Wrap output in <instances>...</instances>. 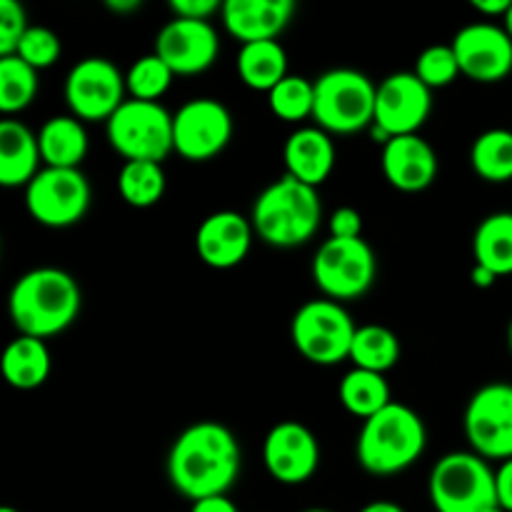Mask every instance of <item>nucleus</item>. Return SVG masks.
Wrapping results in <instances>:
<instances>
[{
    "label": "nucleus",
    "instance_id": "nucleus-25",
    "mask_svg": "<svg viewBox=\"0 0 512 512\" xmlns=\"http://www.w3.org/2000/svg\"><path fill=\"white\" fill-rule=\"evenodd\" d=\"M240 80L250 90L270 93L278 83L288 78V53L278 40H260V43L240 45L235 58Z\"/></svg>",
    "mask_w": 512,
    "mask_h": 512
},
{
    "label": "nucleus",
    "instance_id": "nucleus-7",
    "mask_svg": "<svg viewBox=\"0 0 512 512\" xmlns=\"http://www.w3.org/2000/svg\"><path fill=\"white\" fill-rule=\"evenodd\" d=\"M355 330L358 325L353 323L343 303L318 298L308 300L295 310L293 323H290V340L308 363L330 368V365L350 360Z\"/></svg>",
    "mask_w": 512,
    "mask_h": 512
},
{
    "label": "nucleus",
    "instance_id": "nucleus-6",
    "mask_svg": "<svg viewBox=\"0 0 512 512\" xmlns=\"http://www.w3.org/2000/svg\"><path fill=\"white\" fill-rule=\"evenodd\" d=\"M378 85L353 68H335L315 80L313 120L330 135L370 130L375 120Z\"/></svg>",
    "mask_w": 512,
    "mask_h": 512
},
{
    "label": "nucleus",
    "instance_id": "nucleus-10",
    "mask_svg": "<svg viewBox=\"0 0 512 512\" xmlns=\"http://www.w3.org/2000/svg\"><path fill=\"white\" fill-rule=\"evenodd\" d=\"M90 183L83 170L43 168L25 188V208L45 228H70L90 208Z\"/></svg>",
    "mask_w": 512,
    "mask_h": 512
},
{
    "label": "nucleus",
    "instance_id": "nucleus-23",
    "mask_svg": "<svg viewBox=\"0 0 512 512\" xmlns=\"http://www.w3.org/2000/svg\"><path fill=\"white\" fill-rule=\"evenodd\" d=\"M38 145L45 168L80 170V163L88 155L90 140L83 120L75 115H53L40 128Z\"/></svg>",
    "mask_w": 512,
    "mask_h": 512
},
{
    "label": "nucleus",
    "instance_id": "nucleus-1",
    "mask_svg": "<svg viewBox=\"0 0 512 512\" xmlns=\"http://www.w3.org/2000/svg\"><path fill=\"white\" fill-rule=\"evenodd\" d=\"M243 468L238 438L215 420H200L175 438L168 455L170 485L198 503L228 495Z\"/></svg>",
    "mask_w": 512,
    "mask_h": 512
},
{
    "label": "nucleus",
    "instance_id": "nucleus-33",
    "mask_svg": "<svg viewBox=\"0 0 512 512\" xmlns=\"http://www.w3.org/2000/svg\"><path fill=\"white\" fill-rule=\"evenodd\" d=\"M270 113L285 123H300L313 118L315 110V83L303 75H288L283 83L275 85L268 93Z\"/></svg>",
    "mask_w": 512,
    "mask_h": 512
},
{
    "label": "nucleus",
    "instance_id": "nucleus-31",
    "mask_svg": "<svg viewBox=\"0 0 512 512\" xmlns=\"http://www.w3.org/2000/svg\"><path fill=\"white\" fill-rule=\"evenodd\" d=\"M38 95V70L18 55L0 58V113L5 118L23 113Z\"/></svg>",
    "mask_w": 512,
    "mask_h": 512
},
{
    "label": "nucleus",
    "instance_id": "nucleus-35",
    "mask_svg": "<svg viewBox=\"0 0 512 512\" xmlns=\"http://www.w3.org/2000/svg\"><path fill=\"white\" fill-rule=\"evenodd\" d=\"M60 53H63V45H60V38L50 28H43V25H30L28 33L23 35L18 45V58L25 60L30 68L45 70L53 68L60 60Z\"/></svg>",
    "mask_w": 512,
    "mask_h": 512
},
{
    "label": "nucleus",
    "instance_id": "nucleus-9",
    "mask_svg": "<svg viewBox=\"0 0 512 512\" xmlns=\"http://www.w3.org/2000/svg\"><path fill=\"white\" fill-rule=\"evenodd\" d=\"M320 293L335 303L363 298L378 275V258L363 238H328L310 265Z\"/></svg>",
    "mask_w": 512,
    "mask_h": 512
},
{
    "label": "nucleus",
    "instance_id": "nucleus-44",
    "mask_svg": "<svg viewBox=\"0 0 512 512\" xmlns=\"http://www.w3.org/2000/svg\"><path fill=\"white\" fill-rule=\"evenodd\" d=\"M358 512H405L398 503H390V500H375V503H368L365 508Z\"/></svg>",
    "mask_w": 512,
    "mask_h": 512
},
{
    "label": "nucleus",
    "instance_id": "nucleus-41",
    "mask_svg": "<svg viewBox=\"0 0 512 512\" xmlns=\"http://www.w3.org/2000/svg\"><path fill=\"white\" fill-rule=\"evenodd\" d=\"M512 0H473V8L485 18H505Z\"/></svg>",
    "mask_w": 512,
    "mask_h": 512
},
{
    "label": "nucleus",
    "instance_id": "nucleus-13",
    "mask_svg": "<svg viewBox=\"0 0 512 512\" xmlns=\"http://www.w3.org/2000/svg\"><path fill=\"white\" fill-rule=\"evenodd\" d=\"M233 140V115L220 100L193 98L173 113L175 153L188 163H205Z\"/></svg>",
    "mask_w": 512,
    "mask_h": 512
},
{
    "label": "nucleus",
    "instance_id": "nucleus-24",
    "mask_svg": "<svg viewBox=\"0 0 512 512\" xmlns=\"http://www.w3.org/2000/svg\"><path fill=\"white\" fill-rule=\"evenodd\" d=\"M0 370L10 388L35 390L48 380L50 375V350L45 340L18 335L10 340L0 358Z\"/></svg>",
    "mask_w": 512,
    "mask_h": 512
},
{
    "label": "nucleus",
    "instance_id": "nucleus-14",
    "mask_svg": "<svg viewBox=\"0 0 512 512\" xmlns=\"http://www.w3.org/2000/svg\"><path fill=\"white\" fill-rule=\"evenodd\" d=\"M433 113V90L415 73H393L380 80L375 95V128L390 138L418 135Z\"/></svg>",
    "mask_w": 512,
    "mask_h": 512
},
{
    "label": "nucleus",
    "instance_id": "nucleus-27",
    "mask_svg": "<svg viewBox=\"0 0 512 512\" xmlns=\"http://www.w3.org/2000/svg\"><path fill=\"white\" fill-rule=\"evenodd\" d=\"M338 398L340 405H343L350 415L363 420V423L393 403V398H390V385L388 380H385V375L370 373V370L360 368L348 370V373L343 375V380H340L338 385Z\"/></svg>",
    "mask_w": 512,
    "mask_h": 512
},
{
    "label": "nucleus",
    "instance_id": "nucleus-16",
    "mask_svg": "<svg viewBox=\"0 0 512 512\" xmlns=\"http://www.w3.org/2000/svg\"><path fill=\"white\" fill-rule=\"evenodd\" d=\"M263 463L275 483L303 485L318 473L320 445L303 423L283 420L265 435Z\"/></svg>",
    "mask_w": 512,
    "mask_h": 512
},
{
    "label": "nucleus",
    "instance_id": "nucleus-11",
    "mask_svg": "<svg viewBox=\"0 0 512 512\" xmlns=\"http://www.w3.org/2000/svg\"><path fill=\"white\" fill-rule=\"evenodd\" d=\"M63 90L70 115L83 123H108L128 100L125 73L108 58H85L75 63Z\"/></svg>",
    "mask_w": 512,
    "mask_h": 512
},
{
    "label": "nucleus",
    "instance_id": "nucleus-46",
    "mask_svg": "<svg viewBox=\"0 0 512 512\" xmlns=\"http://www.w3.org/2000/svg\"><path fill=\"white\" fill-rule=\"evenodd\" d=\"M508 348H510V353H512V320H510V325H508Z\"/></svg>",
    "mask_w": 512,
    "mask_h": 512
},
{
    "label": "nucleus",
    "instance_id": "nucleus-15",
    "mask_svg": "<svg viewBox=\"0 0 512 512\" xmlns=\"http://www.w3.org/2000/svg\"><path fill=\"white\" fill-rule=\"evenodd\" d=\"M460 73L475 83H503L512 73V38L503 25L490 20L470 23L453 38Z\"/></svg>",
    "mask_w": 512,
    "mask_h": 512
},
{
    "label": "nucleus",
    "instance_id": "nucleus-20",
    "mask_svg": "<svg viewBox=\"0 0 512 512\" xmlns=\"http://www.w3.org/2000/svg\"><path fill=\"white\" fill-rule=\"evenodd\" d=\"M223 25L240 45L278 40L295 15L293 0H225Z\"/></svg>",
    "mask_w": 512,
    "mask_h": 512
},
{
    "label": "nucleus",
    "instance_id": "nucleus-22",
    "mask_svg": "<svg viewBox=\"0 0 512 512\" xmlns=\"http://www.w3.org/2000/svg\"><path fill=\"white\" fill-rule=\"evenodd\" d=\"M38 135L20 120H0V185L3 188H28L40 173Z\"/></svg>",
    "mask_w": 512,
    "mask_h": 512
},
{
    "label": "nucleus",
    "instance_id": "nucleus-17",
    "mask_svg": "<svg viewBox=\"0 0 512 512\" xmlns=\"http://www.w3.org/2000/svg\"><path fill=\"white\" fill-rule=\"evenodd\" d=\"M153 53L160 55L175 75L205 73L218 60V30L210 25V20L173 18L155 35Z\"/></svg>",
    "mask_w": 512,
    "mask_h": 512
},
{
    "label": "nucleus",
    "instance_id": "nucleus-28",
    "mask_svg": "<svg viewBox=\"0 0 512 512\" xmlns=\"http://www.w3.org/2000/svg\"><path fill=\"white\" fill-rule=\"evenodd\" d=\"M470 168L485 183L512 180V130L493 128L480 133L470 145Z\"/></svg>",
    "mask_w": 512,
    "mask_h": 512
},
{
    "label": "nucleus",
    "instance_id": "nucleus-39",
    "mask_svg": "<svg viewBox=\"0 0 512 512\" xmlns=\"http://www.w3.org/2000/svg\"><path fill=\"white\" fill-rule=\"evenodd\" d=\"M495 490H498V505L505 512H512V458L500 463L495 470Z\"/></svg>",
    "mask_w": 512,
    "mask_h": 512
},
{
    "label": "nucleus",
    "instance_id": "nucleus-30",
    "mask_svg": "<svg viewBox=\"0 0 512 512\" xmlns=\"http://www.w3.org/2000/svg\"><path fill=\"white\" fill-rule=\"evenodd\" d=\"M165 178L163 163H150V160H130L118 173V193L133 208H153L163 200Z\"/></svg>",
    "mask_w": 512,
    "mask_h": 512
},
{
    "label": "nucleus",
    "instance_id": "nucleus-29",
    "mask_svg": "<svg viewBox=\"0 0 512 512\" xmlns=\"http://www.w3.org/2000/svg\"><path fill=\"white\" fill-rule=\"evenodd\" d=\"M400 340L385 325H360L355 330L353 348H350V360L355 368L370 370V373L385 375L393 370L400 360Z\"/></svg>",
    "mask_w": 512,
    "mask_h": 512
},
{
    "label": "nucleus",
    "instance_id": "nucleus-21",
    "mask_svg": "<svg viewBox=\"0 0 512 512\" xmlns=\"http://www.w3.org/2000/svg\"><path fill=\"white\" fill-rule=\"evenodd\" d=\"M285 175L320 188L335 168V143L330 133L315 128H298L288 135L283 145Z\"/></svg>",
    "mask_w": 512,
    "mask_h": 512
},
{
    "label": "nucleus",
    "instance_id": "nucleus-19",
    "mask_svg": "<svg viewBox=\"0 0 512 512\" xmlns=\"http://www.w3.org/2000/svg\"><path fill=\"white\" fill-rule=\"evenodd\" d=\"M383 175L400 193H420L438 178V153L423 135H400L383 145Z\"/></svg>",
    "mask_w": 512,
    "mask_h": 512
},
{
    "label": "nucleus",
    "instance_id": "nucleus-18",
    "mask_svg": "<svg viewBox=\"0 0 512 512\" xmlns=\"http://www.w3.org/2000/svg\"><path fill=\"white\" fill-rule=\"evenodd\" d=\"M255 228L250 218L235 213V210H218V213L208 215L203 223L198 225L195 233V250L198 258L203 260L208 268L215 270H230L238 268L250 253L253 245Z\"/></svg>",
    "mask_w": 512,
    "mask_h": 512
},
{
    "label": "nucleus",
    "instance_id": "nucleus-40",
    "mask_svg": "<svg viewBox=\"0 0 512 512\" xmlns=\"http://www.w3.org/2000/svg\"><path fill=\"white\" fill-rule=\"evenodd\" d=\"M190 512H240V510L228 495H218V498H205V500H198V503H193Z\"/></svg>",
    "mask_w": 512,
    "mask_h": 512
},
{
    "label": "nucleus",
    "instance_id": "nucleus-49",
    "mask_svg": "<svg viewBox=\"0 0 512 512\" xmlns=\"http://www.w3.org/2000/svg\"><path fill=\"white\" fill-rule=\"evenodd\" d=\"M0 512H20V510H15V508H3Z\"/></svg>",
    "mask_w": 512,
    "mask_h": 512
},
{
    "label": "nucleus",
    "instance_id": "nucleus-5",
    "mask_svg": "<svg viewBox=\"0 0 512 512\" xmlns=\"http://www.w3.org/2000/svg\"><path fill=\"white\" fill-rule=\"evenodd\" d=\"M428 495L435 512H488L498 505L495 470L473 450H455L433 465Z\"/></svg>",
    "mask_w": 512,
    "mask_h": 512
},
{
    "label": "nucleus",
    "instance_id": "nucleus-43",
    "mask_svg": "<svg viewBox=\"0 0 512 512\" xmlns=\"http://www.w3.org/2000/svg\"><path fill=\"white\" fill-rule=\"evenodd\" d=\"M105 8H110L113 13H133L140 8V0H105Z\"/></svg>",
    "mask_w": 512,
    "mask_h": 512
},
{
    "label": "nucleus",
    "instance_id": "nucleus-37",
    "mask_svg": "<svg viewBox=\"0 0 512 512\" xmlns=\"http://www.w3.org/2000/svg\"><path fill=\"white\" fill-rule=\"evenodd\" d=\"M330 238H363V215L355 208L345 205V208H338L333 215H330Z\"/></svg>",
    "mask_w": 512,
    "mask_h": 512
},
{
    "label": "nucleus",
    "instance_id": "nucleus-26",
    "mask_svg": "<svg viewBox=\"0 0 512 512\" xmlns=\"http://www.w3.org/2000/svg\"><path fill=\"white\" fill-rule=\"evenodd\" d=\"M475 265L493 270L498 278L512 275V213H493L480 220L473 235Z\"/></svg>",
    "mask_w": 512,
    "mask_h": 512
},
{
    "label": "nucleus",
    "instance_id": "nucleus-3",
    "mask_svg": "<svg viewBox=\"0 0 512 512\" xmlns=\"http://www.w3.org/2000/svg\"><path fill=\"white\" fill-rule=\"evenodd\" d=\"M428 445L423 418L403 403H390L368 418L358 433L355 458L360 468L378 478L398 475L420 460Z\"/></svg>",
    "mask_w": 512,
    "mask_h": 512
},
{
    "label": "nucleus",
    "instance_id": "nucleus-32",
    "mask_svg": "<svg viewBox=\"0 0 512 512\" xmlns=\"http://www.w3.org/2000/svg\"><path fill=\"white\" fill-rule=\"evenodd\" d=\"M173 78L175 73L170 70V65L155 53L133 60V65L125 70L128 95L133 100H145V103H160V98L173 85Z\"/></svg>",
    "mask_w": 512,
    "mask_h": 512
},
{
    "label": "nucleus",
    "instance_id": "nucleus-45",
    "mask_svg": "<svg viewBox=\"0 0 512 512\" xmlns=\"http://www.w3.org/2000/svg\"><path fill=\"white\" fill-rule=\"evenodd\" d=\"M503 28L508 30V35H510V38H512V5H510L508 15H505V18H503Z\"/></svg>",
    "mask_w": 512,
    "mask_h": 512
},
{
    "label": "nucleus",
    "instance_id": "nucleus-47",
    "mask_svg": "<svg viewBox=\"0 0 512 512\" xmlns=\"http://www.w3.org/2000/svg\"><path fill=\"white\" fill-rule=\"evenodd\" d=\"M303 512H330V510H323V508H310V510H303Z\"/></svg>",
    "mask_w": 512,
    "mask_h": 512
},
{
    "label": "nucleus",
    "instance_id": "nucleus-38",
    "mask_svg": "<svg viewBox=\"0 0 512 512\" xmlns=\"http://www.w3.org/2000/svg\"><path fill=\"white\" fill-rule=\"evenodd\" d=\"M170 10H173L175 18L210 20V15L223 10V3L220 0H173Z\"/></svg>",
    "mask_w": 512,
    "mask_h": 512
},
{
    "label": "nucleus",
    "instance_id": "nucleus-48",
    "mask_svg": "<svg viewBox=\"0 0 512 512\" xmlns=\"http://www.w3.org/2000/svg\"><path fill=\"white\" fill-rule=\"evenodd\" d=\"M488 512H505V510H503V508H500V505H495V508H490Z\"/></svg>",
    "mask_w": 512,
    "mask_h": 512
},
{
    "label": "nucleus",
    "instance_id": "nucleus-8",
    "mask_svg": "<svg viewBox=\"0 0 512 512\" xmlns=\"http://www.w3.org/2000/svg\"><path fill=\"white\" fill-rule=\"evenodd\" d=\"M105 135L110 148L123 155L125 163L130 160L163 163L170 153H175L173 115L160 103L128 98L105 123Z\"/></svg>",
    "mask_w": 512,
    "mask_h": 512
},
{
    "label": "nucleus",
    "instance_id": "nucleus-34",
    "mask_svg": "<svg viewBox=\"0 0 512 512\" xmlns=\"http://www.w3.org/2000/svg\"><path fill=\"white\" fill-rule=\"evenodd\" d=\"M415 75L428 85L430 90L435 88H448L458 80L460 65L458 58H455L453 45H430L423 53L415 58Z\"/></svg>",
    "mask_w": 512,
    "mask_h": 512
},
{
    "label": "nucleus",
    "instance_id": "nucleus-2",
    "mask_svg": "<svg viewBox=\"0 0 512 512\" xmlns=\"http://www.w3.org/2000/svg\"><path fill=\"white\" fill-rule=\"evenodd\" d=\"M83 293L70 273L60 268H35L15 280L8 315L18 335L53 338L78 320Z\"/></svg>",
    "mask_w": 512,
    "mask_h": 512
},
{
    "label": "nucleus",
    "instance_id": "nucleus-36",
    "mask_svg": "<svg viewBox=\"0 0 512 512\" xmlns=\"http://www.w3.org/2000/svg\"><path fill=\"white\" fill-rule=\"evenodd\" d=\"M28 28V13L23 5L18 0H0V58L18 53V45Z\"/></svg>",
    "mask_w": 512,
    "mask_h": 512
},
{
    "label": "nucleus",
    "instance_id": "nucleus-4",
    "mask_svg": "<svg viewBox=\"0 0 512 512\" xmlns=\"http://www.w3.org/2000/svg\"><path fill=\"white\" fill-rule=\"evenodd\" d=\"M323 220V203L318 188L300 183V180L283 175L270 183L255 198L253 223L255 235L273 248H298L313 240Z\"/></svg>",
    "mask_w": 512,
    "mask_h": 512
},
{
    "label": "nucleus",
    "instance_id": "nucleus-12",
    "mask_svg": "<svg viewBox=\"0 0 512 512\" xmlns=\"http://www.w3.org/2000/svg\"><path fill=\"white\" fill-rule=\"evenodd\" d=\"M465 438L485 460L512 458V385L488 383L470 398L463 418Z\"/></svg>",
    "mask_w": 512,
    "mask_h": 512
},
{
    "label": "nucleus",
    "instance_id": "nucleus-42",
    "mask_svg": "<svg viewBox=\"0 0 512 512\" xmlns=\"http://www.w3.org/2000/svg\"><path fill=\"white\" fill-rule=\"evenodd\" d=\"M470 280H473L475 288L485 290V288H493V285L498 283V275H495L493 270L483 268V265H473V270H470Z\"/></svg>",
    "mask_w": 512,
    "mask_h": 512
}]
</instances>
